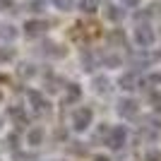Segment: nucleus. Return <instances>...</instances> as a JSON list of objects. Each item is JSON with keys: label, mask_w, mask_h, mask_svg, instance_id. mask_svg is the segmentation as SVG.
Returning a JSON list of instances; mask_svg holds the SVG:
<instances>
[{"label": "nucleus", "mask_w": 161, "mask_h": 161, "mask_svg": "<svg viewBox=\"0 0 161 161\" xmlns=\"http://www.w3.org/2000/svg\"><path fill=\"white\" fill-rule=\"evenodd\" d=\"M154 41H156V34H154V29L149 27L147 22L135 27V43H137L140 48H152Z\"/></svg>", "instance_id": "obj_1"}, {"label": "nucleus", "mask_w": 161, "mask_h": 161, "mask_svg": "<svg viewBox=\"0 0 161 161\" xmlns=\"http://www.w3.org/2000/svg\"><path fill=\"white\" fill-rule=\"evenodd\" d=\"M92 120H94V111H92L89 106H80L72 113V128L77 130V132L87 130L89 125H92Z\"/></svg>", "instance_id": "obj_2"}, {"label": "nucleus", "mask_w": 161, "mask_h": 161, "mask_svg": "<svg viewBox=\"0 0 161 161\" xmlns=\"http://www.w3.org/2000/svg\"><path fill=\"white\" fill-rule=\"evenodd\" d=\"M125 142H128V130L123 128V125H115V128L108 130V137H106V144L113 152H120L125 147Z\"/></svg>", "instance_id": "obj_3"}, {"label": "nucleus", "mask_w": 161, "mask_h": 161, "mask_svg": "<svg viewBox=\"0 0 161 161\" xmlns=\"http://www.w3.org/2000/svg\"><path fill=\"white\" fill-rule=\"evenodd\" d=\"M115 111H118L120 118L132 120V118H137V113H140V103H137L135 99H120L118 103H115Z\"/></svg>", "instance_id": "obj_4"}, {"label": "nucleus", "mask_w": 161, "mask_h": 161, "mask_svg": "<svg viewBox=\"0 0 161 161\" xmlns=\"http://www.w3.org/2000/svg\"><path fill=\"white\" fill-rule=\"evenodd\" d=\"M27 99H29V103H31V108L36 111V113H48L51 103L46 101V96L41 94V92H36V89H29V92H27Z\"/></svg>", "instance_id": "obj_5"}, {"label": "nucleus", "mask_w": 161, "mask_h": 161, "mask_svg": "<svg viewBox=\"0 0 161 161\" xmlns=\"http://www.w3.org/2000/svg\"><path fill=\"white\" fill-rule=\"evenodd\" d=\"M48 29V22L43 19H29L27 24H24V34H27L29 39H36V36H43Z\"/></svg>", "instance_id": "obj_6"}, {"label": "nucleus", "mask_w": 161, "mask_h": 161, "mask_svg": "<svg viewBox=\"0 0 161 161\" xmlns=\"http://www.w3.org/2000/svg\"><path fill=\"white\" fill-rule=\"evenodd\" d=\"M41 53L48 55V58H65L67 48L60 46V43H55V41H43V43H41Z\"/></svg>", "instance_id": "obj_7"}, {"label": "nucleus", "mask_w": 161, "mask_h": 161, "mask_svg": "<svg viewBox=\"0 0 161 161\" xmlns=\"http://www.w3.org/2000/svg\"><path fill=\"white\" fill-rule=\"evenodd\" d=\"M137 82H140L137 72H135V70H130V72H123L120 77H118V87L125 89V92H135V89H137Z\"/></svg>", "instance_id": "obj_8"}, {"label": "nucleus", "mask_w": 161, "mask_h": 161, "mask_svg": "<svg viewBox=\"0 0 161 161\" xmlns=\"http://www.w3.org/2000/svg\"><path fill=\"white\" fill-rule=\"evenodd\" d=\"M48 94H58L60 89H65V80L63 77H55V75H46V82H43Z\"/></svg>", "instance_id": "obj_9"}, {"label": "nucleus", "mask_w": 161, "mask_h": 161, "mask_svg": "<svg viewBox=\"0 0 161 161\" xmlns=\"http://www.w3.org/2000/svg\"><path fill=\"white\" fill-rule=\"evenodd\" d=\"M80 99H82V87L80 84H75V82L72 84H65V99L63 101H65V103H77Z\"/></svg>", "instance_id": "obj_10"}, {"label": "nucleus", "mask_w": 161, "mask_h": 161, "mask_svg": "<svg viewBox=\"0 0 161 161\" xmlns=\"http://www.w3.org/2000/svg\"><path fill=\"white\" fill-rule=\"evenodd\" d=\"M159 14H161V3H152L144 12L135 14V19H137V22H147V19H152V17H159Z\"/></svg>", "instance_id": "obj_11"}, {"label": "nucleus", "mask_w": 161, "mask_h": 161, "mask_svg": "<svg viewBox=\"0 0 161 161\" xmlns=\"http://www.w3.org/2000/svg\"><path fill=\"white\" fill-rule=\"evenodd\" d=\"M10 118L14 120V125H17V130L19 128H24V125H29V118H27V113H24V108H17V106H12L10 108Z\"/></svg>", "instance_id": "obj_12"}, {"label": "nucleus", "mask_w": 161, "mask_h": 161, "mask_svg": "<svg viewBox=\"0 0 161 161\" xmlns=\"http://www.w3.org/2000/svg\"><path fill=\"white\" fill-rule=\"evenodd\" d=\"M94 92L101 94V96H106L111 92V80H108L106 75H96L94 77Z\"/></svg>", "instance_id": "obj_13"}, {"label": "nucleus", "mask_w": 161, "mask_h": 161, "mask_svg": "<svg viewBox=\"0 0 161 161\" xmlns=\"http://www.w3.org/2000/svg\"><path fill=\"white\" fill-rule=\"evenodd\" d=\"M108 43L120 46V48H128V36L123 34V29H113V31L108 34Z\"/></svg>", "instance_id": "obj_14"}, {"label": "nucleus", "mask_w": 161, "mask_h": 161, "mask_svg": "<svg viewBox=\"0 0 161 161\" xmlns=\"http://www.w3.org/2000/svg\"><path fill=\"white\" fill-rule=\"evenodd\" d=\"M96 65H99V58H96L94 53H89V51H84L82 53V67L87 70V72H94Z\"/></svg>", "instance_id": "obj_15"}, {"label": "nucleus", "mask_w": 161, "mask_h": 161, "mask_svg": "<svg viewBox=\"0 0 161 161\" xmlns=\"http://www.w3.org/2000/svg\"><path fill=\"white\" fill-rule=\"evenodd\" d=\"M101 63H103V67H120L123 58L118 53H103L101 55Z\"/></svg>", "instance_id": "obj_16"}, {"label": "nucleus", "mask_w": 161, "mask_h": 161, "mask_svg": "<svg viewBox=\"0 0 161 161\" xmlns=\"http://www.w3.org/2000/svg\"><path fill=\"white\" fill-rule=\"evenodd\" d=\"M41 142H43V128H31L27 135V144H31V147H39Z\"/></svg>", "instance_id": "obj_17"}, {"label": "nucleus", "mask_w": 161, "mask_h": 161, "mask_svg": "<svg viewBox=\"0 0 161 161\" xmlns=\"http://www.w3.org/2000/svg\"><path fill=\"white\" fill-rule=\"evenodd\" d=\"M106 19H111V22H120L123 17H125V12H123L120 7H115V5H106Z\"/></svg>", "instance_id": "obj_18"}, {"label": "nucleus", "mask_w": 161, "mask_h": 161, "mask_svg": "<svg viewBox=\"0 0 161 161\" xmlns=\"http://www.w3.org/2000/svg\"><path fill=\"white\" fill-rule=\"evenodd\" d=\"M17 75L19 77H34V75H39V70H36V65H31V63H22L19 67H17Z\"/></svg>", "instance_id": "obj_19"}, {"label": "nucleus", "mask_w": 161, "mask_h": 161, "mask_svg": "<svg viewBox=\"0 0 161 161\" xmlns=\"http://www.w3.org/2000/svg\"><path fill=\"white\" fill-rule=\"evenodd\" d=\"M14 36H17V29L12 24H3L0 27V41H12Z\"/></svg>", "instance_id": "obj_20"}, {"label": "nucleus", "mask_w": 161, "mask_h": 161, "mask_svg": "<svg viewBox=\"0 0 161 161\" xmlns=\"http://www.w3.org/2000/svg\"><path fill=\"white\" fill-rule=\"evenodd\" d=\"M53 3V7H58L60 12H70V10H75V0H51Z\"/></svg>", "instance_id": "obj_21"}, {"label": "nucleus", "mask_w": 161, "mask_h": 161, "mask_svg": "<svg viewBox=\"0 0 161 161\" xmlns=\"http://www.w3.org/2000/svg\"><path fill=\"white\" fill-rule=\"evenodd\" d=\"M14 55H17V51H14V48H10V46L0 48V63H10V60H14Z\"/></svg>", "instance_id": "obj_22"}, {"label": "nucleus", "mask_w": 161, "mask_h": 161, "mask_svg": "<svg viewBox=\"0 0 161 161\" xmlns=\"http://www.w3.org/2000/svg\"><path fill=\"white\" fill-rule=\"evenodd\" d=\"M149 103H152V106H154V111L156 113H161V92H149Z\"/></svg>", "instance_id": "obj_23"}, {"label": "nucleus", "mask_w": 161, "mask_h": 161, "mask_svg": "<svg viewBox=\"0 0 161 161\" xmlns=\"http://www.w3.org/2000/svg\"><path fill=\"white\" fill-rule=\"evenodd\" d=\"M70 154H77V156H84L87 154V147H84V142H72V144H70Z\"/></svg>", "instance_id": "obj_24"}, {"label": "nucleus", "mask_w": 161, "mask_h": 161, "mask_svg": "<svg viewBox=\"0 0 161 161\" xmlns=\"http://www.w3.org/2000/svg\"><path fill=\"white\" fill-rule=\"evenodd\" d=\"M80 10H82V12H87V14H94L96 12V0H82Z\"/></svg>", "instance_id": "obj_25"}, {"label": "nucleus", "mask_w": 161, "mask_h": 161, "mask_svg": "<svg viewBox=\"0 0 161 161\" xmlns=\"http://www.w3.org/2000/svg\"><path fill=\"white\" fill-rule=\"evenodd\" d=\"M144 161H161V149H147L144 152Z\"/></svg>", "instance_id": "obj_26"}, {"label": "nucleus", "mask_w": 161, "mask_h": 161, "mask_svg": "<svg viewBox=\"0 0 161 161\" xmlns=\"http://www.w3.org/2000/svg\"><path fill=\"white\" fill-rule=\"evenodd\" d=\"M108 130H111V128H108L106 123H101V125H99V130H96V135H94V140H103V142H106Z\"/></svg>", "instance_id": "obj_27"}, {"label": "nucleus", "mask_w": 161, "mask_h": 161, "mask_svg": "<svg viewBox=\"0 0 161 161\" xmlns=\"http://www.w3.org/2000/svg\"><path fill=\"white\" fill-rule=\"evenodd\" d=\"M17 144H19V130H14L12 135H7V147L17 149Z\"/></svg>", "instance_id": "obj_28"}, {"label": "nucleus", "mask_w": 161, "mask_h": 161, "mask_svg": "<svg viewBox=\"0 0 161 161\" xmlns=\"http://www.w3.org/2000/svg\"><path fill=\"white\" fill-rule=\"evenodd\" d=\"M43 5H46L43 0H29V10L31 12H43Z\"/></svg>", "instance_id": "obj_29"}, {"label": "nucleus", "mask_w": 161, "mask_h": 161, "mask_svg": "<svg viewBox=\"0 0 161 161\" xmlns=\"http://www.w3.org/2000/svg\"><path fill=\"white\" fill-rule=\"evenodd\" d=\"M147 82H149V87H156V84H161V72H152L147 77Z\"/></svg>", "instance_id": "obj_30"}, {"label": "nucleus", "mask_w": 161, "mask_h": 161, "mask_svg": "<svg viewBox=\"0 0 161 161\" xmlns=\"http://www.w3.org/2000/svg\"><path fill=\"white\" fill-rule=\"evenodd\" d=\"M12 7H14L12 0H0V10H12Z\"/></svg>", "instance_id": "obj_31"}, {"label": "nucleus", "mask_w": 161, "mask_h": 161, "mask_svg": "<svg viewBox=\"0 0 161 161\" xmlns=\"http://www.w3.org/2000/svg\"><path fill=\"white\" fill-rule=\"evenodd\" d=\"M120 3H123L125 7H137V5L142 3V0H120Z\"/></svg>", "instance_id": "obj_32"}, {"label": "nucleus", "mask_w": 161, "mask_h": 161, "mask_svg": "<svg viewBox=\"0 0 161 161\" xmlns=\"http://www.w3.org/2000/svg\"><path fill=\"white\" fill-rule=\"evenodd\" d=\"M53 137H55V140H67V132H65V130H55V135H53Z\"/></svg>", "instance_id": "obj_33"}, {"label": "nucleus", "mask_w": 161, "mask_h": 161, "mask_svg": "<svg viewBox=\"0 0 161 161\" xmlns=\"http://www.w3.org/2000/svg\"><path fill=\"white\" fill-rule=\"evenodd\" d=\"M94 161H111L108 156H103V154H99V156H94Z\"/></svg>", "instance_id": "obj_34"}, {"label": "nucleus", "mask_w": 161, "mask_h": 161, "mask_svg": "<svg viewBox=\"0 0 161 161\" xmlns=\"http://www.w3.org/2000/svg\"><path fill=\"white\" fill-rule=\"evenodd\" d=\"M0 101H3V96H0Z\"/></svg>", "instance_id": "obj_35"}]
</instances>
